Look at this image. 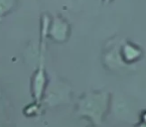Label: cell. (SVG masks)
Returning <instances> with one entry per match:
<instances>
[{"instance_id": "1", "label": "cell", "mask_w": 146, "mask_h": 127, "mask_svg": "<svg viewBox=\"0 0 146 127\" xmlns=\"http://www.w3.org/2000/svg\"><path fill=\"white\" fill-rule=\"evenodd\" d=\"M49 22L50 18L49 16L44 15L41 21V44H40V55H39V63L38 67L34 73L31 81V93L34 98V102L41 104L44 95L45 89H46L48 79H47L46 71H45V52H46V40L47 31H48Z\"/></svg>"}, {"instance_id": "2", "label": "cell", "mask_w": 146, "mask_h": 127, "mask_svg": "<svg viewBox=\"0 0 146 127\" xmlns=\"http://www.w3.org/2000/svg\"><path fill=\"white\" fill-rule=\"evenodd\" d=\"M70 24L61 16H54L50 18L47 37L52 39L54 42L64 43L70 36Z\"/></svg>"}, {"instance_id": "3", "label": "cell", "mask_w": 146, "mask_h": 127, "mask_svg": "<svg viewBox=\"0 0 146 127\" xmlns=\"http://www.w3.org/2000/svg\"><path fill=\"white\" fill-rule=\"evenodd\" d=\"M17 5V0H0V20L10 14Z\"/></svg>"}, {"instance_id": "4", "label": "cell", "mask_w": 146, "mask_h": 127, "mask_svg": "<svg viewBox=\"0 0 146 127\" xmlns=\"http://www.w3.org/2000/svg\"><path fill=\"white\" fill-rule=\"evenodd\" d=\"M39 107H40V104L36 103V102L31 103L30 105H28L27 107H26V109L24 110V113H25L27 116L34 115V114L36 113V111L39 110Z\"/></svg>"}, {"instance_id": "5", "label": "cell", "mask_w": 146, "mask_h": 127, "mask_svg": "<svg viewBox=\"0 0 146 127\" xmlns=\"http://www.w3.org/2000/svg\"><path fill=\"white\" fill-rule=\"evenodd\" d=\"M7 126H8V121H7V118H6V114L4 112L2 105L0 104V127H7Z\"/></svg>"}]
</instances>
